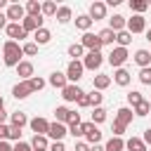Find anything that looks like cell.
<instances>
[{"instance_id":"obj_1","label":"cell","mask_w":151,"mask_h":151,"mask_svg":"<svg viewBox=\"0 0 151 151\" xmlns=\"http://www.w3.org/2000/svg\"><path fill=\"white\" fill-rule=\"evenodd\" d=\"M24 47L19 45V42H14V40H7L5 45H2V61H5V66H19L24 59Z\"/></svg>"},{"instance_id":"obj_2","label":"cell","mask_w":151,"mask_h":151,"mask_svg":"<svg viewBox=\"0 0 151 151\" xmlns=\"http://www.w3.org/2000/svg\"><path fill=\"white\" fill-rule=\"evenodd\" d=\"M127 59H130V54H127V47H118V45H116V47L111 50V54L106 57V61H109L113 68H123V64H125Z\"/></svg>"},{"instance_id":"obj_3","label":"cell","mask_w":151,"mask_h":151,"mask_svg":"<svg viewBox=\"0 0 151 151\" xmlns=\"http://www.w3.org/2000/svg\"><path fill=\"white\" fill-rule=\"evenodd\" d=\"M5 14H7V21L9 24H21L26 19V7L19 5V2H9V7L5 9Z\"/></svg>"},{"instance_id":"obj_4","label":"cell","mask_w":151,"mask_h":151,"mask_svg":"<svg viewBox=\"0 0 151 151\" xmlns=\"http://www.w3.org/2000/svg\"><path fill=\"white\" fill-rule=\"evenodd\" d=\"M85 71H99L101 64H104V54L101 52H85V57L80 59Z\"/></svg>"},{"instance_id":"obj_5","label":"cell","mask_w":151,"mask_h":151,"mask_svg":"<svg viewBox=\"0 0 151 151\" xmlns=\"http://www.w3.org/2000/svg\"><path fill=\"white\" fill-rule=\"evenodd\" d=\"M80 45L87 50V52H101V40H99V33H83V38H80Z\"/></svg>"},{"instance_id":"obj_6","label":"cell","mask_w":151,"mask_h":151,"mask_svg":"<svg viewBox=\"0 0 151 151\" xmlns=\"http://www.w3.org/2000/svg\"><path fill=\"white\" fill-rule=\"evenodd\" d=\"M83 73H85L83 61H68V66H66V78H68L71 85H78V80L83 78Z\"/></svg>"},{"instance_id":"obj_7","label":"cell","mask_w":151,"mask_h":151,"mask_svg":"<svg viewBox=\"0 0 151 151\" xmlns=\"http://www.w3.org/2000/svg\"><path fill=\"white\" fill-rule=\"evenodd\" d=\"M83 132H85V142L90 144V146H94V144H99L101 142V132H99V127L90 120V123H83Z\"/></svg>"},{"instance_id":"obj_8","label":"cell","mask_w":151,"mask_h":151,"mask_svg":"<svg viewBox=\"0 0 151 151\" xmlns=\"http://www.w3.org/2000/svg\"><path fill=\"white\" fill-rule=\"evenodd\" d=\"M127 31L134 33H146V17L144 14H132V19H127Z\"/></svg>"},{"instance_id":"obj_9","label":"cell","mask_w":151,"mask_h":151,"mask_svg":"<svg viewBox=\"0 0 151 151\" xmlns=\"http://www.w3.org/2000/svg\"><path fill=\"white\" fill-rule=\"evenodd\" d=\"M68 134V127L64 125V123H50V132H47V139H52V142H64V137Z\"/></svg>"},{"instance_id":"obj_10","label":"cell","mask_w":151,"mask_h":151,"mask_svg":"<svg viewBox=\"0 0 151 151\" xmlns=\"http://www.w3.org/2000/svg\"><path fill=\"white\" fill-rule=\"evenodd\" d=\"M12 94H14V99H26V97L33 94V87H31L28 80H19V83L12 87Z\"/></svg>"},{"instance_id":"obj_11","label":"cell","mask_w":151,"mask_h":151,"mask_svg":"<svg viewBox=\"0 0 151 151\" xmlns=\"http://www.w3.org/2000/svg\"><path fill=\"white\" fill-rule=\"evenodd\" d=\"M83 94H85V92H83L78 85H71V83H68V85L61 90V99H64V101H73V104H76V101H78Z\"/></svg>"},{"instance_id":"obj_12","label":"cell","mask_w":151,"mask_h":151,"mask_svg":"<svg viewBox=\"0 0 151 151\" xmlns=\"http://www.w3.org/2000/svg\"><path fill=\"white\" fill-rule=\"evenodd\" d=\"M90 19L92 21H99V19H106V2H101V0H94L92 5H90Z\"/></svg>"},{"instance_id":"obj_13","label":"cell","mask_w":151,"mask_h":151,"mask_svg":"<svg viewBox=\"0 0 151 151\" xmlns=\"http://www.w3.org/2000/svg\"><path fill=\"white\" fill-rule=\"evenodd\" d=\"M5 33H7V38H9V40H14V42H19V40H26V38H28V33L21 28V24H9V26L5 28Z\"/></svg>"},{"instance_id":"obj_14","label":"cell","mask_w":151,"mask_h":151,"mask_svg":"<svg viewBox=\"0 0 151 151\" xmlns=\"http://www.w3.org/2000/svg\"><path fill=\"white\" fill-rule=\"evenodd\" d=\"M28 125H31V130H33L35 134H45V137H47V132H50V120H45V118H40V116L31 118Z\"/></svg>"},{"instance_id":"obj_15","label":"cell","mask_w":151,"mask_h":151,"mask_svg":"<svg viewBox=\"0 0 151 151\" xmlns=\"http://www.w3.org/2000/svg\"><path fill=\"white\" fill-rule=\"evenodd\" d=\"M47 83H50L52 87H57V90H64V87L68 85V78H66V73H61V71H52L50 78H47Z\"/></svg>"},{"instance_id":"obj_16","label":"cell","mask_w":151,"mask_h":151,"mask_svg":"<svg viewBox=\"0 0 151 151\" xmlns=\"http://www.w3.org/2000/svg\"><path fill=\"white\" fill-rule=\"evenodd\" d=\"M132 118H134V111L130 109V106H120L118 111H116V123H120V125H130L132 123Z\"/></svg>"},{"instance_id":"obj_17","label":"cell","mask_w":151,"mask_h":151,"mask_svg":"<svg viewBox=\"0 0 151 151\" xmlns=\"http://www.w3.org/2000/svg\"><path fill=\"white\" fill-rule=\"evenodd\" d=\"M21 28H24L26 33H35L38 28H42V17H26V19L21 21Z\"/></svg>"},{"instance_id":"obj_18","label":"cell","mask_w":151,"mask_h":151,"mask_svg":"<svg viewBox=\"0 0 151 151\" xmlns=\"http://www.w3.org/2000/svg\"><path fill=\"white\" fill-rule=\"evenodd\" d=\"M130 80H132V76H130V71H127V68H116V71H113V83H116V85L127 87V85H130Z\"/></svg>"},{"instance_id":"obj_19","label":"cell","mask_w":151,"mask_h":151,"mask_svg":"<svg viewBox=\"0 0 151 151\" xmlns=\"http://www.w3.org/2000/svg\"><path fill=\"white\" fill-rule=\"evenodd\" d=\"M109 28H111L113 33H120V31H125V28H127V19H125V17H120V14H113V17L109 19Z\"/></svg>"},{"instance_id":"obj_20","label":"cell","mask_w":151,"mask_h":151,"mask_svg":"<svg viewBox=\"0 0 151 151\" xmlns=\"http://www.w3.org/2000/svg\"><path fill=\"white\" fill-rule=\"evenodd\" d=\"M132 59H134V64H137L139 68H146V66H151V52H149V50H137Z\"/></svg>"},{"instance_id":"obj_21","label":"cell","mask_w":151,"mask_h":151,"mask_svg":"<svg viewBox=\"0 0 151 151\" xmlns=\"http://www.w3.org/2000/svg\"><path fill=\"white\" fill-rule=\"evenodd\" d=\"M50 40H52V33H50V28H45V26L33 33V42H35L38 47H40V45H47Z\"/></svg>"},{"instance_id":"obj_22","label":"cell","mask_w":151,"mask_h":151,"mask_svg":"<svg viewBox=\"0 0 151 151\" xmlns=\"http://www.w3.org/2000/svg\"><path fill=\"white\" fill-rule=\"evenodd\" d=\"M111 80H113L111 76H106V73H97V76L92 78V87L101 92V90H106V87L111 85Z\"/></svg>"},{"instance_id":"obj_23","label":"cell","mask_w":151,"mask_h":151,"mask_svg":"<svg viewBox=\"0 0 151 151\" xmlns=\"http://www.w3.org/2000/svg\"><path fill=\"white\" fill-rule=\"evenodd\" d=\"M31 146H33V151H50V139L45 134H33Z\"/></svg>"},{"instance_id":"obj_24","label":"cell","mask_w":151,"mask_h":151,"mask_svg":"<svg viewBox=\"0 0 151 151\" xmlns=\"http://www.w3.org/2000/svg\"><path fill=\"white\" fill-rule=\"evenodd\" d=\"M17 76H19L21 80H31V78H33V64H31V61H21V64L17 66Z\"/></svg>"},{"instance_id":"obj_25","label":"cell","mask_w":151,"mask_h":151,"mask_svg":"<svg viewBox=\"0 0 151 151\" xmlns=\"http://www.w3.org/2000/svg\"><path fill=\"white\" fill-rule=\"evenodd\" d=\"M125 149H127V151H149V146L144 144L142 137H130V139L125 142Z\"/></svg>"},{"instance_id":"obj_26","label":"cell","mask_w":151,"mask_h":151,"mask_svg":"<svg viewBox=\"0 0 151 151\" xmlns=\"http://www.w3.org/2000/svg\"><path fill=\"white\" fill-rule=\"evenodd\" d=\"M24 7H26V17H42V2H38V0H28Z\"/></svg>"},{"instance_id":"obj_27","label":"cell","mask_w":151,"mask_h":151,"mask_svg":"<svg viewBox=\"0 0 151 151\" xmlns=\"http://www.w3.org/2000/svg\"><path fill=\"white\" fill-rule=\"evenodd\" d=\"M9 125H14V127H24V125H28L26 113H24V111H14V113H9Z\"/></svg>"},{"instance_id":"obj_28","label":"cell","mask_w":151,"mask_h":151,"mask_svg":"<svg viewBox=\"0 0 151 151\" xmlns=\"http://www.w3.org/2000/svg\"><path fill=\"white\" fill-rule=\"evenodd\" d=\"M71 19H73V12H71V7H68V5H61V7L57 9V21H59V24H68Z\"/></svg>"},{"instance_id":"obj_29","label":"cell","mask_w":151,"mask_h":151,"mask_svg":"<svg viewBox=\"0 0 151 151\" xmlns=\"http://www.w3.org/2000/svg\"><path fill=\"white\" fill-rule=\"evenodd\" d=\"M92 24H94V21L90 19V14H78V17H76V28H80V31H85V33L92 28Z\"/></svg>"},{"instance_id":"obj_30","label":"cell","mask_w":151,"mask_h":151,"mask_svg":"<svg viewBox=\"0 0 151 151\" xmlns=\"http://www.w3.org/2000/svg\"><path fill=\"white\" fill-rule=\"evenodd\" d=\"M68 57H71V61H80V57H85V47L80 42L68 45Z\"/></svg>"},{"instance_id":"obj_31","label":"cell","mask_w":151,"mask_h":151,"mask_svg":"<svg viewBox=\"0 0 151 151\" xmlns=\"http://www.w3.org/2000/svg\"><path fill=\"white\" fill-rule=\"evenodd\" d=\"M104 149L106 151H125V142H123V137H111L104 144Z\"/></svg>"},{"instance_id":"obj_32","label":"cell","mask_w":151,"mask_h":151,"mask_svg":"<svg viewBox=\"0 0 151 151\" xmlns=\"http://www.w3.org/2000/svg\"><path fill=\"white\" fill-rule=\"evenodd\" d=\"M99 40H101V45H113V42H116V33L106 26V28L99 31Z\"/></svg>"},{"instance_id":"obj_33","label":"cell","mask_w":151,"mask_h":151,"mask_svg":"<svg viewBox=\"0 0 151 151\" xmlns=\"http://www.w3.org/2000/svg\"><path fill=\"white\" fill-rule=\"evenodd\" d=\"M68 116H71V109H66V106H57L54 109V120L57 123H68Z\"/></svg>"},{"instance_id":"obj_34","label":"cell","mask_w":151,"mask_h":151,"mask_svg":"<svg viewBox=\"0 0 151 151\" xmlns=\"http://www.w3.org/2000/svg\"><path fill=\"white\" fill-rule=\"evenodd\" d=\"M116 42H118V47H127L130 42H132V33L125 28V31H120V33H116Z\"/></svg>"},{"instance_id":"obj_35","label":"cell","mask_w":151,"mask_h":151,"mask_svg":"<svg viewBox=\"0 0 151 151\" xmlns=\"http://www.w3.org/2000/svg\"><path fill=\"white\" fill-rule=\"evenodd\" d=\"M132 111H134V116L144 118V116H149V113H151V101H149V99H144V101H142V104H137Z\"/></svg>"},{"instance_id":"obj_36","label":"cell","mask_w":151,"mask_h":151,"mask_svg":"<svg viewBox=\"0 0 151 151\" xmlns=\"http://www.w3.org/2000/svg\"><path fill=\"white\" fill-rule=\"evenodd\" d=\"M130 9H132L134 14H144V12L149 9V2H146V0H130Z\"/></svg>"},{"instance_id":"obj_37","label":"cell","mask_w":151,"mask_h":151,"mask_svg":"<svg viewBox=\"0 0 151 151\" xmlns=\"http://www.w3.org/2000/svg\"><path fill=\"white\" fill-rule=\"evenodd\" d=\"M57 2H52V0H45L42 2V17H57Z\"/></svg>"},{"instance_id":"obj_38","label":"cell","mask_w":151,"mask_h":151,"mask_svg":"<svg viewBox=\"0 0 151 151\" xmlns=\"http://www.w3.org/2000/svg\"><path fill=\"white\" fill-rule=\"evenodd\" d=\"M142 101H144V97H142V92H139V90H132V92H127V104H130L132 109H134L137 104H142Z\"/></svg>"},{"instance_id":"obj_39","label":"cell","mask_w":151,"mask_h":151,"mask_svg":"<svg viewBox=\"0 0 151 151\" xmlns=\"http://www.w3.org/2000/svg\"><path fill=\"white\" fill-rule=\"evenodd\" d=\"M101 101H104V94H101L99 90H92V92H90V104H92L94 109H99Z\"/></svg>"},{"instance_id":"obj_40","label":"cell","mask_w":151,"mask_h":151,"mask_svg":"<svg viewBox=\"0 0 151 151\" xmlns=\"http://www.w3.org/2000/svg\"><path fill=\"white\" fill-rule=\"evenodd\" d=\"M104 120H106V111H104L101 106H99V109H94V111H92V123H94V125H99V123H104Z\"/></svg>"},{"instance_id":"obj_41","label":"cell","mask_w":151,"mask_h":151,"mask_svg":"<svg viewBox=\"0 0 151 151\" xmlns=\"http://www.w3.org/2000/svg\"><path fill=\"white\" fill-rule=\"evenodd\" d=\"M139 83L142 85H151V66L139 68Z\"/></svg>"},{"instance_id":"obj_42","label":"cell","mask_w":151,"mask_h":151,"mask_svg":"<svg viewBox=\"0 0 151 151\" xmlns=\"http://www.w3.org/2000/svg\"><path fill=\"white\" fill-rule=\"evenodd\" d=\"M28 83H31V87H33V92H40V90H42V87L47 85V83H45V80H42L40 76H33V78H31Z\"/></svg>"},{"instance_id":"obj_43","label":"cell","mask_w":151,"mask_h":151,"mask_svg":"<svg viewBox=\"0 0 151 151\" xmlns=\"http://www.w3.org/2000/svg\"><path fill=\"white\" fill-rule=\"evenodd\" d=\"M21 47H24V54H26V57H35V54H38V45H35V42H26V45H21Z\"/></svg>"},{"instance_id":"obj_44","label":"cell","mask_w":151,"mask_h":151,"mask_svg":"<svg viewBox=\"0 0 151 151\" xmlns=\"http://www.w3.org/2000/svg\"><path fill=\"white\" fill-rule=\"evenodd\" d=\"M7 139H12V142H21V127L9 125V137H7Z\"/></svg>"},{"instance_id":"obj_45","label":"cell","mask_w":151,"mask_h":151,"mask_svg":"<svg viewBox=\"0 0 151 151\" xmlns=\"http://www.w3.org/2000/svg\"><path fill=\"white\" fill-rule=\"evenodd\" d=\"M68 134H73V139H76V137H85V132H83V123H80V125H71V127H68Z\"/></svg>"},{"instance_id":"obj_46","label":"cell","mask_w":151,"mask_h":151,"mask_svg":"<svg viewBox=\"0 0 151 151\" xmlns=\"http://www.w3.org/2000/svg\"><path fill=\"white\" fill-rule=\"evenodd\" d=\"M90 149H92V146H90L85 139H78V142H76V146H73V151H90Z\"/></svg>"},{"instance_id":"obj_47","label":"cell","mask_w":151,"mask_h":151,"mask_svg":"<svg viewBox=\"0 0 151 151\" xmlns=\"http://www.w3.org/2000/svg\"><path fill=\"white\" fill-rule=\"evenodd\" d=\"M14 151H33V146H31V142H17Z\"/></svg>"},{"instance_id":"obj_48","label":"cell","mask_w":151,"mask_h":151,"mask_svg":"<svg viewBox=\"0 0 151 151\" xmlns=\"http://www.w3.org/2000/svg\"><path fill=\"white\" fill-rule=\"evenodd\" d=\"M76 104H78V109H87V106H92V104H90V94H83Z\"/></svg>"},{"instance_id":"obj_49","label":"cell","mask_w":151,"mask_h":151,"mask_svg":"<svg viewBox=\"0 0 151 151\" xmlns=\"http://www.w3.org/2000/svg\"><path fill=\"white\" fill-rule=\"evenodd\" d=\"M71 125H80V113L78 111H71V116H68V127Z\"/></svg>"},{"instance_id":"obj_50","label":"cell","mask_w":151,"mask_h":151,"mask_svg":"<svg viewBox=\"0 0 151 151\" xmlns=\"http://www.w3.org/2000/svg\"><path fill=\"white\" fill-rule=\"evenodd\" d=\"M123 132H125V125H120V123L113 120V137H123Z\"/></svg>"},{"instance_id":"obj_51","label":"cell","mask_w":151,"mask_h":151,"mask_svg":"<svg viewBox=\"0 0 151 151\" xmlns=\"http://www.w3.org/2000/svg\"><path fill=\"white\" fill-rule=\"evenodd\" d=\"M50 151H66V146H64V142H52Z\"/></svg>"},{"instance_id":"obj_52","label":"cell","mask_w":151,"mask_h":151,"mask_svg":"<svg viewBox=\"0 0 151 151\" xmlns=\"http://www.w3.org/2000/svg\"><path fill=\"white\" fill-rule=\"evenodd\" d=\"M9 137V125H0V142Z\"/></svg>"},{"instance_id":"obj_53","label":"cell","mask_w":151,"mask_h":151,"mask_svg":"<svg viewBox=\"0 0 151 151\" xmlns=\"http://www.w3.org/2000/svg\"><path fill=\"white\" fill-rule=\"evenodd\" d=\"M7 26H9V21H7V14H5V12H0V31H2V28H7Z\"/></svg>"},{"instance_id":"obj_54","label":"cell","mask_w":151,"mask_h":151,"mask_svg":"<svg viewBox=\"0 0 151 151\" xmlns=\"http://www.w3.org/2000/svg\"><path fill=\"white\" fill-rule=\"evenodd\" d=\"M142 139H144V144H146V146H151V127H146V130H144V137H142Z\"/></svg>"},{"instance_id":"obj_55","label":"cell","mask_w":151,"mask_h":151,"mask_svg":"<svg viewBox=\"0 0 151 151\" xmlns=\"http://www.w3.org/2000/svg\"><path fill=\"white\" fill-rule=\"evenodd\" d=\"M0 151H14V146H12L7 139H2V142H0Z\"/></svg>"},{"instance_id":"obj_56","label":"cell","mask_w":151,"mask_h":151,"mask_svg":"<svg viewBox=\"0 0 151 151\" xmlns=\"http://www.w3.org/2000/svg\"><path fill=\"white\" fill-rule=\"evenodd\" d=\"M0 125H7V111L0 109Z\"/></svg>"},{"instance_id":"obj_57","label":"cell","mask_w":151,"mask_h":151,"mask_svg":"<svg viewBox=\"0 0 151 151\" xmlns=\"http://www.w3.org/2000/svg\"><path fill=\"white\" fill-rule=\"evenodd\" d=\"M7 7H9V5H7V0H0V12H2V9H7Z\"/></svg>"},{"instance_id":"obj_58","label":"cell","mask_w":151,"mask_h":151,"mask_svg":"<svg viewBox=\"0 0 151 151\" xmlns=\"http://www.w3.org/2000/svg\"><path fill=\"white\" fill-rule=\"evenodd\" d=\"M90 151H106V149H104V146H99V144H94V146H92Z\"/></svg>"},{"instance_id":"obj_59","label":"cell","mask_w":151,"mask_h":151,"mask_svg":"<svg viewBox=\"0 0 151 151\" xmlns=\"http://www.w3.org/2000/svg\"><path fill=\"white\" fill-rule=\"evenodd\" d=\"M144 35H146V40L151 42V28H146V33H144Z\"/></svg>"},{"instance_id":"obj_60","label":"cell","mask_w":151,"mask_h":151,"mask_svg":"<svg viewBox=\"0 0 151 151\" xmlns=\"http://www.w3.org/2000/svg\"><path fill=\"white\" fill-rule=\"evenodd\" d=\"M0 109H5V99H2V94H0Z\"/></svg>"},{"instance_id":"obj_61","label":"cell","mask_w":151,"mask_h":151,"mask_svg":"<svg viewBox=\"0 0 151 151\" xmlns=\"http://www.w3.org/2000/svg\"><path fill=\"white\" fill-rule=\"evenodd\" d=\"M149 101H151V99H149Z\"/></svg>"},{"instance_id":"obj_62","label":"cell","mask_w":151,"mask_h":151,"mask_svg":"<svg viewBox=\"0 0 151 151\" xmlns=\"http://www.w3.org/2000/svg\"><path fill=\"white\" fill-rule=\"evenodd\" d=\"M149 151H151V149H149Z\"/></svg>"}]
</instances>
